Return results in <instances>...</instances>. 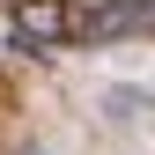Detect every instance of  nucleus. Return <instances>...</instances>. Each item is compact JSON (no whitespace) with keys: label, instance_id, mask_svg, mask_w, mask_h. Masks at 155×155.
<instances>
[{"label":"nucleus","instance_id":"1","mask_svg":"<svg viewBox=\"0 0 155 155\" xmlns=\"http://www.w3.org/2000/svg\"><path fill=\"white\" fill-rule=\"evenodd\" d=\"M59 37H74L67 0H15V45H59Z\"/></svg>","mask_w":155,"mask_h":155},{"label":"nucleus","instance_id":"2","mask_svg":"<svg viewBox=\"0 0 155 155\" xmlns=\"http://www.w3.org/2000/svg\"><path fill=\"white\" fill-rule=\"evenodd\" d=\"M118 30H133V0H111V8H96L81 22V37H118Z\"/></svg>","mask_w":155,"mask_h":155},{"label":"nucleus","instance_id":"3","mask_svg":"<svg viewBox=\"0 0 155 155\" xmlns=\"http://www.w3.org/2000/svg\"><path fill=\"white\" fill-rule=\"evenodd\" d=\"M133 30H155V0H133Z\"/></svg>","mask_w":155,"mask_h":155}]
</instances>
